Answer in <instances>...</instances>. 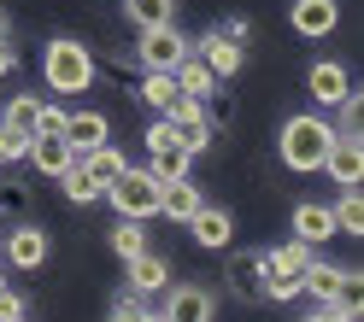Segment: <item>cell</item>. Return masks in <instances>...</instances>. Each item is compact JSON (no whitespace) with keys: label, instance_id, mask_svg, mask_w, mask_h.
Wrapping results in <instances>:
<instances>
[{"label":"cell","instance_id":"1f68e13d","mask_svg":"<svg viewBox=\"0 0 364 322\" xmlns=\"http://www.w3.org/2000/svg\"><path fill=\"white\" fill-rule=\"evenodd\" d=\"M335 111H341V118H335V135H358V111H364V94H358V88H353V94L341 100Z\"/></svg>","mask_w":364,"mask_h":322},{"label":"cell","instance_id":"74e56055","mask_svg":"<svg viewBox=\"0 0 364 322\" xmlns=\"http://www.w3.org/2000/svg\"><path fill=\"white\" fill-rule=\"evenodd\" d=\"M0 41H6V12H0Z\"/></svg>","mask_w":364,"mask_h":322},{"label":"cell","instance_id":"f35d334b","mask_svg":"<svg viewBox=\"0 0 364 322\" xmlns=\"http://www.w3.org/2000/svg\"><path fill=\"white\" fill-rule=\"evenodd\" d=\"M0 170H6V147H0Z\"/></svg>","mask_w":364,"mask_h":322},{"label":"cell","instance_id":"f546056e","mask_svg":"<svg viewBox=\"0 0 364 322\" xmlns=\"http://www.w3.org/2000/svg\"><path fill=\"white\" fill-rule=\"evenodd\" d=\"M59 182H65V199H71V205H95V199H100V182L88 176L82 165H71V170H65Z\"/></svg>","mask_w":364,"mask_h":322},{"label":"cell","instance_id":"cb8c5ba5","mask_svg":"<svg viewBox=\"0 0 364 322\" xmlns=\"http://www.w3.org/2000/svg\"><path fill=\"white\" fill-rule=\"evenodd\" d=\"M124 12H129L135 30H159V24L176 18V0H124Z\"/></svg>","mask_w":364,"mask_h":322},{"label":"cell","instance_id":"52a82bcc","mask_svg":"<svg viewBox=\"0 0 364 322\" xmlns=\"http://www.w3.org/2000/svg\"><path fill=\"white\" fill-rule=\"evenodd\" d=\"M317 170H329L335 188H358V176H364V147H358V135H335Z\"/></svg>","mask_w":364,"mask_h":322},{"label":"cell","instance_id":"5b68a950","mask_svg":"<svg viewBox=\"0 0 364 322\" xmlns=\"http://www.w3.org/2000/svg\"><path fill=\"white\" fill-rule=\"evenodd\" d=\"M182 59H188V35L176 24L141 30V41H135V65H141V71H176Z\"/></svg>","mask_w":364,"mask_h":322},{"label":"cell","instance_id":"6da1fadb","mask_svg":"<svg viewBox=\"0 0 364 322\" xmlns=\"http://www.w3.org/2000/svg\"><path fill=\"white\" fill-rule=\"evenodd\" d=\"M329 141H335V123H329V118H317V111H294V118L282 123V135H277V152H282L288 170L306 176V170L323 165Z\"/></svg>","mask_w":364,"mask_h":322},{"label":"cell","instance_id":"8fae6325","mask_svg":"<svg viewBox=\"0 0 364 322\" xmlns=\"http://www.w3.org/2000/svg\"><path fill=\"white\" fill-rule=\"evenodd\" d=\"M6 264L12 270H41V264H48V228L18 223L12 235H6Z\"/></svg>","mask_w":364,"mask_h":322},{"label":"cell","instance_id":"277c9868","mask_svg":"<svg viewBox=\"0 0 364 322\" xmlns=\"http://www.w3.org/2000/svg\"><path fill=\"white\" fill-rule=\"evenodd\" d=\"M165 123L176 129V147L200 158V152H212V118H206V100H188V94H176L171 111H165Z\"/></svg>","mask_w":364,"mask_h":322},{"label":"cell","instance_id":"484cf974","mask_svg":"<svg viewBox=\"0 0 364 322\" xmlns=\"http://www.w3.org/2000/svg\"><path fill=\"white\" fill-rule=\"evenodd\" d=\"M106 240H112V252H118V258H135V252L147 246V228L135 223V217H118V223L106 228Z\"/></svg>","mask_w":364,"mask_h":322},{"label":"cell","instance_id":"ab89813d","mask_svg":"<svg viewBox=\"0 0 364 322\" xmlns=\"http://www.w3.org/2000/svg\"><path fill=\"white\" fill-rule=\"evenodd\" d=\"M0 287H6V270H0Z\"/></svg>","mask_w":364,"mask_h":322},{"label":"cell","instance_id":"7a4b0ae2","mask_svg":"<svg viewBox=\"0 0 364 322\" xmlns=\"http://www.w3.org/2000/svg\"><path fill=\"white\" fill-rule=\"evenodd\" d=\"M41 77H48L53 94H88L95 88V53L82 41H71V35H53L41 48Z\"/></svg>","mask_w":364,"mask_h":322},{"label":"cell","instance_id":"836d02e7","mask_svg":"<svg viewBox=\"0 0 364 322\" xmlns=\"http://www.w3.org/2000/svg\"><path fill=\"white\" fill-rule=\"evenodd\" d=\"M0 322H24V293L0 287Z\"/></svg>","mask_w":364,"mask_h":322},{"label":"cell","instance_id":"ac0fdd59","mask_svg":"<svg viewBox=\"0 0 364 322\" xmlns=\"http://www.w3.org/2000/svg\"><path fill=\"white\" fill-rule=\"evenodd\" d=\"M200 205H206V194H200L188 176H182V182H165V188H159V217H171V223H188Z\"/></svg>","mask_w":364,"mask_h":322},{"label":"cell","instance_id":"4fadbf2b","mask_svg":"<svg viewBox=\"0 0 364 322\" xmlns=\"http://www.w3.org/2000/svg\"><path fill=\"white\" fill-rule=\"evenodd\" d=\"M124 270H129L124 275L129 293H141V299L147 293H165V282H171V258H159V252H147V246L135 252V258H124Z\"/></svg>","mask_w":364,"mask_h":322},{"label":"cell","instance_id":"8992f818","mask_svg":"<svg viewBox=\"0 0 364 322\" xmlns=\"http://www.w3.org/2000/svg\"><path fill=\"white\" fill-rule=\"evenodd\" d=\"M212 316H218V293L212 287H194V282L165 287V311H159V322H212Z\"/></svg>","mask_w":364,"mask_h":322},{"label":"cell","instance_id":"7c38bea8","mask_svg":"<svg viewBox=\"0 0 364 322\" xmlns=\"http://www.w3.org/2000/svg\"><path fill=\"white\" fill-rule=\"evenodd\" d=\"M188 48H194L200 59L212 65V77H218V82H230V77L241 71V41H230V35H223V30H206V35H200V41H188Z\"/></svg>","mask_w":364,"mask_h":322},{"label":"cell","instance_id":"9a60e30c","mask_svg":"<svg viewBox=\"0 0 364 322\" xmlns=\"http://www.w3.org/2000/svg\"><path fill=\"white\" fill-rule=\"evenodd\" d=\"M65 141H71L77 152H88V147H100V141H112V123H106V111H65Z\"/></svg>","mask_w":364,"mask_h":322},{"label":"cell","instance_id":"e0dca14e","mask_svg":"<svg viewBox=\"0 0 364 322\" xmlns=\"http://www.w3.org/2000/svg\"><path fill=\"white\" fill-rule=\"evenodd\" d=\"M347 275H353V270H341V264H329V258H311V264L300 270V287L317 299V305H329V299L347 287Z\"/></svg>","mask_w":364,"mask_h":322},{"label":"cell","instance_id":"30bf717a","mask_svg":"<svg viewBox=\"0 0 364 322\" xmlns=\"http://www.w3.org/2000/svg\"><path fill=\"white\" fill-rule=\"evenodd\" d=\"M288 24L300 30V35H311V41H323V35H335V24H341V6H335V0H294V6H288Z\"/></svg>","mask_w":364,"mask_h":322},{"label":"cell","instance_id":"e575fe53","mask_svg":"<svg viewBox=\"0 0 364 322\" xmlns=\"http://www.w3.org/2000/svg\"><path fill=\"white\" fill-rule=\"evenodd\" d=\"M159 147H176V129L165 118H153V129H147V152H159Z\"/></svg>","mask_w":364,"mask_h":322},{"label":"cell","instance_id":"4dcf8cb0","mask_svg":"<svg viewBox=\"0 0 364 322\" xmlns=\"http://www.w3.org/2000/svg\"><path fill=\"white\" fill-rule=\"evenodd\" d=\"M112 322H159V311L141 305V293H118V305H112Z\"/></svg>","mask_w":364,"mask_h":322},{"label":"cell","instance_id":"83f0119b","mask_svg":"<svg viewBox=\"0 0 364 322\" xmlns=\"http://www.w3.org/2000/svg\"><path fill=\"white\" fill-rule=\"evenodd\" d=\"M171 100H176L171 71H147V77H141V106H153L159 118H165V111H171Z\"/></svg>","mask_w":364,"mask_h":322},{"label":"cell","instance_id":"44dd1931","mask_svg":"<svg viewBox=\"0 0 364 322\" xmlns=\"http://www.w3.org/2000/svg\"><path fill=\"white\" fill-rule=\"evenodd\" d=\"M294 235H300L306 246H323L335 235V217H329V205H294Z\"/></svg>","mask_w":364,"mask_h":322},{"label":"cell","instance_id":"f1b7e54d","mask_svg":"<svg viewBox=\"0 0 364 322\" xmlns=\"http://www.w3.org/2000/svg\"><path fill=\"white\" fill-rule=\"evenodd\" d=\"M264 299L294 305V299H306V287H300V275H294V270H264Z\"/></svg>","mask_w":364,"mask_h":322},{"label":"cell","instance_id":"d4e9b609","mask_svg":"<svg viewBox=\"0 0 364 322\" xmlns=\"http://www.w3.org/2000/svg\"><path fill=\"white\" fill-rule=\"evenodd\" d=\"M36 118H41V94H12L6 111H0V123L18 135H36Z\"/></svg>","mask_w":364,"mask_h":322},{"label":"cell","instance_id":"5bb4252c","mask_svg":"<svg viewBox=\"0 0 364 322\" xmlns=\"http://www.w3.org/2000/svg\"><path fill=\"white\" fill-rule=\"evenodd\" d=\"M24 158H30L41 176H65V170L77 165V147L65 141V135H30V152Z\"/></svg>","mask_w":364,"mask_h":322},{"label":"cell","instance_id":"d6986e66","mask_svg":"<svg viewBox=\"0 0 364 322\" xmlns=\"http://www.w3.org/2000/svg\"><path fill=\"white\" fill-rule=\"evenodd\" d=\"M171 82H176V94H188V100H212V88H218V77H212V65L200 59L194 48H188V59L171 71Z\"/></svg>","mask_w":364,"mask_h":322},{"label":"cell","instance_id":"8d00e7d4","mask_svg":"<svg viewBox=\"0 0 364 322\" xmlns=\"http://www.w3.org/2000/svg\"><path fill=\"white\" fill-rule=\"evenodd\" d=\"M306 322H341V316H335V311H329V305H317V311H311V316H306Z\"/></svg>","mask_w":364,"mask_h":322},{"label":"cell","instance_id":"7402d4cb","mask_svg":"<svg viewBox=\"0 0 364 322\" xmlns=\"http://www.w3.org/2000/svg\"><path fill=\"white\" fill-rule=\"evenodd\" d=\"M188 165H194V158L182 152V147H159V152H147V176L159 182V188H165V182H182V176H188Z\"/></svg>","mask_w":364,"mask_h":322},{"label":"cell","instance_id":"ffe728a7","mask_svg":"<svg viewBox=\"0 0 364 322\" xmlns=\"http://www.w3.org/2000/svg\"><path fill=\"white\" fill-rule=\"evenodd\" d=\"M77 165H82L88 176H95V182H100V194H106L112 182H118V176L129 170V158H124L118 147H112V141H100V147H88V152H77Z\"/></svg>","mask_w":364,"mask_h":322},{"label":"cell","instance_id":"ba28073f","mask_svg":"<svg viewBox=\"0 0 364 322\" xmlns=\"http://www.w3.org/2000/svg\"><path fill=\"white\" fill-rule=\"evenodd\" d=\"M306 94L317 106H341L353 94V77H347V65H335V59H317L311 71H306Z\"/></svg>","mask_w":364,"mask_h":322},{"label":"cell","instance_id":"60d3db41","mask_svg":"<svg viewBox=\"0 0 364 322\" xmlns=\"http://www.w3.org/2000/svg\"><path fill=\"white\" fill-rule=\"evenodd\" d=\"M24 322H30V316H24Z\"/></svg>","mask_w":364,"mask_h":322},{"label":"cell","instance_id":"603a6c76","mask_svg":"<svg viewBox=\"0 0 364 322\" xmlns=\"http://www.w3.org/2000/svg\"><path fill=\"white\" fill-rule=\"evenodd\" d=\"M329 217H335V235H364V199H358V188H341V199L329 205Z\"/></svg>","mask_w":364,"mask_h":322},{"label":"cell","instance_id":"2e32d148","mask_svg":"<svg viewBox=\"0 0 364 322\" xmlns=\"http://www.w3.org/2000/svg\"><path fill=\"white\" fill-rule=\"evenodd\" d=\"M230 287H235V299H264V252H235L230 258Z\"/></svg>","mask_w":364,"mask_h":322},{"label":"cell","instance_id":"3957f363","mask_svg":"<svg viewBox=\"0 0 364 322\" xmlns=\"http://www.w3.org/2000/svg\"><path fill=\"white\" fill-rule=\"evenodd\" d=\"M100 199H112V211H118V217H135V223L159 217V182H153L147 170H124Z\"/></svg>","mask_w":364,"mask_h":322},{"label":"cell","instance_id":"4316f807","mask_svg":"<svg viewBox=\"0 0 364 322\" xmlns=\"http://www.w3.org/2000/svg\"><path fill=\"white\" fill-rule=\"evenodd\" d=\"M311 258H317V246H306L300 235H294L288 246H277V252H264V270H294V275H300V270H306Z\"/></svg>","mask_w":364,"mask_h":322},{"label":"cell","instance_id":"d590c367","mask_svg":"<svg viewBox=\"0 0 364 322\" xmlns=\"http://www.w3.org/2000/svg\"><path fill=\"white\" fill-rule=\"evenodd\" d=\"M12 65H18V53L6 48V41H0V77H6V71H12Z\"/></svg>","mask_w":364,"mask_h":322},{"label":"cell","instance_id":"d6a6232c","mask_svg":"<svg viewBox=\"0 0 364 322\" xmlns=\"http://www.w3.org/2000/svg\"><path fill=\"white\" fill-rule=\"evenodd\" d=\"M65 129V106H48L41 100V118H36V135H59Z\"/></svg>","mask_w":364,"mask_h":322},{"label":"cell","instance_id":"9c48e42d","mask_svg":"<svg viewBox=\"0 0 364 322\" xmlns=\"http://www.w3.org/2000/svg\"><path fill=\"white\" fill-rule=\"evenodd\" d=\"M188 235L206 246V252H230V240H235V217L223 211V205H200V211L188 217Z\"/></svg>","mask_w":364,"mask_h":322}]
</instances>
